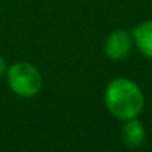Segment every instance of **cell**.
<instances>
[{
  "instance_id": "obj_1",
  "label": "cell",
  "mask_w": 152,
  "mask_h": 152,
  "mask_svg": "<svg viewBox=\"0 0 152 152\" xmlns=\"http://www.w3.org/2000/svg\"><path fill=\"white\" fill-rule=\"evenodd\" d=\"M105 102L113 116L119 119H134L144 106V96L134 82L116 79L106 88Z\"/></svg>"
},
{
  "instance_id": "obj_2",
  "label": "cell",
  "mask_w": 152,
  "mask_h": 152,
  "mask_svg": "<svg viewBox=\"0 0 152 152\" xmlns=\"http://www.w3.org/2000/svg\"><path fill=\"white\" fill-rule=\"evenodd\" d=\"M8 83L20 96H33L41 88V75L31 64L18 62L8 70Z\"/></svg>"
},
{
  "instance_id": "obj_3",
  "label": "cell",
  "mask_w": 152,
  "mask_h": 152,
  "mask_svg": "<svg viewBox=\"0 0 152 152\" xmlns=\"http://www.w3.org/2000/svg\"><path fill=\"white\" fill-rule=\"evenodd\" d=\"M131 48H132V38L126 31L111 33L105 44V51L108 54V57H111L115 61L126 59L129 56V53H131Z\"/></svg>"
},
{
  "instance_id": "obj_4",
  "label": "cell",
  "mask_w": 152,
  "mask_h": 152,
  "mask_svg": "<svg viewBox=\"0 0 152 152\" xmlns=\"http://www.w3.org/2000/svg\"><path fill=\"white\" fill-rule=\"evenodd\" d=\"M132 38H134L139 51L145 56L152 57V20L139 25L132 31Z\"/></svg>"
},
{
  "instance_id": "obj_5",
  "label": "cell",
  "mask_w": 152,
  "mask_h": 152,
  "mask_svg": "<svg viewBox=\"0 0 152 152\" xmlns=\"http://www.w3.org/2000/svg\"><path fill=\"white\" fill-rule=\"evenodd\" d=\"M144 137H145V131L142 128V124L139 121L129 119V123L123 129V139H124V142L129 147H137V145H141L144 142Z\"/></svg>"
},
{
  "instance_id": "obj_6",
  "label": "cell",
  "mask_w": 152,
  "mask_h": 152,
  "mask_svg": "<svg viewBox=\"0 0 152 152\" xmlns=\"http://www.w3.org/2000/svg\"><path fill=\"white\" fill-rule=\"evenodd\" d=\"M5 74V62H4V59L0 57V77Z\"/></svg>"
}]
</instances>
